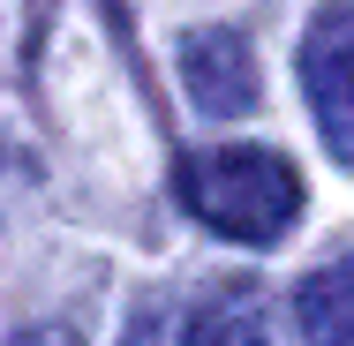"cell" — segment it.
<instances>
[{
  "label": "cell",
  "mask_w": 354,
  "mask_h": 346,
  "mask_svg": "<svg viewBox=\"0 0 354 346\" xmlns=\"http://www.w3.org/2000/svg\"><path fill=\"white\" fill-rule=\"evenodd\" d=\"M174 196L196 226H212L241 249H272L301 218V173L264 143H212L174 158Z\"/></svg>",
  "instance_id": "cell-1"
},
{
  "label": "cell",
  "mask_w": 354,
  "mask_h": 346,
  "mask_svg": "<svg viewBox=\"0 0 354 346\" xmlns=\"http://www.w3.org/2000/svg\"><path fill=\"white\" fill-rule=\"evenodd\" d=\"M181 83H189L196 113L241 121L257 106V46L241 30H226V23H204V30L181 38Z\"/></svg>",
  "instance_id": "cell-3"
},
{
  "label": "cell",
  "mask_w": 354,
  "mask_h": 346,
  "mask_svg": "<svg viewBox=\"0 0 354 346\" xmlns=\"http://www.w3.org/2000/svg\"><path fill=\"white\" fill-rule=\"evenodd\" d=\"M121 346H264V316L249 294L166 301V309H143Z\"/></svg>",
  "instance_id": "cell-4"
},
{
  "label": "cell",
  "mask_w": 354,
  "mask_h": 346,
  "mask_svg": "<svg viewBox=\"0 0 354 346\" xmlns=\"http://www.w3.org/2000/svg\"><path fill=\"white\" fill-rule=\"evenodd\" d=\"M8 346H83V339H75V324H30V331H15Z\"/></svg>",
  "instance_id": "cell-6"
},
{
  "label": "cell",
  "mask_w": 354,
  "mask_h": 346,
  "mask_svg": "<svg viewBox=\"0 0 354 346\" xmlns=\"http://www.w3.org/2000/svg\"><path fill=\"white\" fill-rule=\"evenodd\" d=\"M294 316H301L309 346H354V264L347 256H332L317 278L294 286Z\"/></svg>",
  "instance_id": "cell-5"
},
{
  "label": "cell",
  "mask_w": 354,
  "mask_h": 346,
  "mask_svg": "<svg viewBox=\"0 0 354 346\" xmlns=\"http://www.w3.org/2000/svg\"><path fill=\"white\" fill-rule=\"evenodd\" d=\"M301 90H309V113L324 128V151L347 166L354 158V8L347 0L317 8V23L301 38Z\"/></svg>",
  "instance_id": "cell-2"
}]
</instances>
